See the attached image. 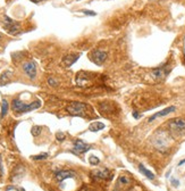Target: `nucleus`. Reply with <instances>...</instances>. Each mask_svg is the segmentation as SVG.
I'll return each instance as SVG.
<instances>
[{
  "mask_svg": "<svg viewBox=\"0 0 185 191\" xmlns=\"http://www.w3.org/2000/svg\"><path fill=\"white\" fill-rule=\"evenodd\" d=\"M12 72H9V71H7V72H5L4 74L1 75V78H0V84L2 86V84H6V83H8V82L10 81V78H12Z\"/></svg>",
  "mask_w": 185,
  "mask_h": 191,
  "instance_id": "2eb2a0df",
  "label": "nucleus"
},
{
  "mask_svg": "<svg viewBox=\"0 0 185 191\" xmlns=\"http://www.w3.org/2000/svg\"><path fill=\"white\" fill-rule=\"evenodd\" d=\"M40 106H41V101L40 100H35L32 104H25V102H23L22 100H19V99H14L12 104V108L15 113L23 114V113L32 112L34 109H38Z\"/></svg>",
  "mask_w": 185,
  "mask_h": 191,
  "instance_id": "f257e3e1",
  "label": "nucleus"
},
{
  "mask_svg": "<svg viewBox=\"0 0 185 191\" xmlns=\"http://www.w3.org/2000/svg\"><path fill=\"white\" fill-rule=\"evenodd\" d=\"M93 175L96 176V178H98V179H101V180H106V179H111V172L108 171V170H106V168H104V170H98V171H96L94 173H93Z\"/></svg>",
  "mask_w": 185,
  "mask_h": 191,
  "instance_id": "9b49d317",
  "label": "nucleus"
},
{
  "mask_svg": "<svg viewBox=\"0 0 185 191\" xmlns=\"http://www.w3.org/2000/svg\"><path fill=\"white\" fill-rule=\"evenodd\" d=\"M172 184H173L174 187H178V185H179V182H178L177 180H175V179H172Z\"/></svg>",
  "mask_w": 185,
  "mask_h": 191,
  "instance_id": "5701e85b",
  "label": "nucleus"
},
{
  "mask_svg": "<svg viewBox=\"0 0 185 191\" xmlns=\"http://www.w3.org/2000/svg\"><path fill=\"white\" fill-rule=\"evenodd\" d=\"M7 112H8V102L6 99H4V100L1 101V115H0V117L6 116Z\"/></svg>",
  "mask_w": 185,
  "mask_h": 191,
  "instance_id": "dca6fc26",
  "label": "nucleus"
},
{
  "mask_svg": "<svg viewBox=\"0 0 185 191\" xmlns=\"http://www.w3.org/2000/svg\"><path fill=\"white\" fill-rule=\"evenodd\" d=\"M175 107L174 106H170V107H167V108L162 109V110H160V112H158V113H156L154 115H152V116L149 118V122H152L153 120H156V118H158V117H162V116H166V115H168V114L173 113V112H175Z\"/></svg>",
  "mask_w": 185,
  "mask_h": 191,
  "instance_id": "1a4fd4ad",
  "label": "nucleus"
},
{
  "mask_svg": "<svg viewBox=\"0 0 185 191\" xmlns=\"http://www.w3.org/2000/svg\"><path fill=\"white\" fill-rule=\"evenodd\" d=\"M168 129L172 136L175 138L182 136L185 134V120L182 117H175L168 122Z\"/></svg>",
  "mask_w": 185,
  "mask_h": 191,
  "instance_id": "f03ea898",
  "label": "nucleus"
},
{
  "mask_svg": "<svg viewBox=\"0 0 185 191\" xmlns=\"http://www.w3.org/2000/svg\"><path fill=\"white\" fill-rule=\"evenodd\" d=\"M30 1L34 2V4H38V2H41V1H43V0H30Z\"/></svg>",
  "mask_w": 185,
  "mask_h": 191,
  "instance_id": "a878e982",
  "label": "nucleus"
},
{
  "mask_svg": "<svg viewBox=\"0 0 185 191\" xmlns=\"http://www.w3.org/2000/svg\"><path fill=\"white\" fill-rule=\"evenodd\" d=\"M138 114H139V113H136V112H134V113H133V116H134L135 118H140V115H138Z\"/></svg>",
  "mask_w": 185,
  "mask_h": 191,
  "instance_id": "393cba45",
  "label": "nucleus"
},
{
  "mask_svg": "<svg viewBox=\"0 0 185 191\" xmlns=\"http://www.w3.org/2000/svg\"><path fill=\"white\" fill-rule=\"evenodd\" d=\"M23 70L31 78H34L36 75V65L34 62H27L23 65Z\"/></svg>",
  "mask_w": 185,
  "mask_h": 191,
  "instance_id": "0eeeda50",
  "label": "nucleus"
},
{
  "mask_svg": "<svg viewBox=\"0 0 185 191\" xmlns=\"http://www.w3.org/2000/svg\"><path fill=\"white\" fill-rule=\"evenodd\" d=\"M41 130H42V128L41 126H38V125H34L33 128H32L31 130V133L33 136H38L40 133H41Z\"/></svg>",
  "mask_w": 185,
  "mask_h": 191,
  "instance_id": "f3484780",
  "label": "nucleus"
},
{
  "mask_svg": "<svg viewBox=\"0 0 185 191\" xmlns=\"http://www.w3.org/2000/svg\"><path fill=\"white\" fill-rule=\"evenodd\" d=\"M83 13H84L85 15H88V16H96V12H92V10H86V9H84V10H83Z\"/></svg>",
  "mask_w": 185,
  "mask_h": 191,
  "instance_id": "412c9836",
  "label": "nucleus"
},
{
  "mask_svg": "<svg viewBox=\"0 0 185 191\" xmlns=\"http://www.w3.org/2000/svg\"><path fill=\"white\" fill-rule=\"evenodd\" d=\"M107 57H108V55H107V52L104 50H94L91 52V55H90L91 60H92L94 64L99 65V66L102 65V64L106 62Z\"/></svg>",
  "mask_w": 185,
  "mask_h": 191,
  "instance_id": "39448f33",
  "label": "nucleus"
},
{
  "mask_svg": "<svg viewBox=\"0 0 185 191\" xmlns=\"http://www.w3.org/2000/svg\"><path fill=\"white\" fill-rule=\"evenodd\" d=\"M90 149H91V146L88 143H85L84 141L76 140L74 142L73 150L76 152V154H84V152H86L88 150H90Z\"/></svg>",
  "mask_w": 185,
  "mask_h": 191,
  "instance_id": "423d86ee",
  "label": "nucleus"
},
{
  "mask_svg": "<svg viewBox=\"0 0 185 191\" xmlns=\"http://www.w3.org/2000/svg\"><path fill=\"white\" fill-rule=\"evenodd\" d=\"M132 183V180L127 176H120L118 179V182H117V187H126V185H130Z\"/></svg>",
  "mask_w": 185,
  "mask_h": 191,
  "instance_id": "ddd939ff",
  "label": "nucleus"
},
{
  "mask_svg": "<svg viewBox=\"0 0 185 191\" xmlns=\"http://www.w3.org/2000/svg\"><path fill=\"white\" fill-rule=\"evenodd\" d=\"M66 110L73 116H84L88 110V105L84 102L73 101L66 107Z\"/></svg>",
  "mask_w": 185,
  "mask_h": 191,
  "instance_id": "7ed1b4c3",
  "label": "nucleus"
},
{
  "mask_svg": "<svg viewBox=\"0 0 185 191\" xmlns=\"http://www.w3.org/2000/svg\"><path fill=\"white\" fill-rule=\"evenodd\" d=\"M185 163V159L184 160H182V162H179V163H178V166H181V165H183V164Z\"/></svg>",
  "mask_w": 185,
  "mask_h": 191,
  "instance_id": "bb28decb",
  "label": "nucleus"
},
{
  "mask_svg": "<svg viewBox=\"0 0 185 191\" xmlns=\"http://www.w3.org/2000/svg\"><path fill=\"white\" fill-rule=\"evenodd\" d=\"M4 20H5V22H4L2 27L6 30V32H7L8 34L15 35V34H17V33H19V31H21V26H19V24L17 23V22L10 20L8 16H5Z\"/></svg>",
  "mask_w": 185,
  "mask_h": 191,
  "instance_id": "20e7f679",
  "label": "nucleus"
},
{
  "mask_svg": "<svg viewBox=\"0 0 185 191\" xmlns=\"http://www.w3.org/2000/svg\"><path fill=\"white\" fill-rule=\"evenodd\" d=\"M89 162L91 165H93V166H96V165H98V164L100 163V160H99V158L96 156H90L89 158Z\"/></svg>",
  "mask_w": 185,
  "mask_h": 191,
  "instance_id": "6ab92c4d",
  "label": "nucleus"
},
{
  "mask_svg": "<svg viewBox=\"0 0 185 191\" xmlns=\"http://www.w3.org/2000/svg\"><path fill=\"white\" fill-rule=\"evenodd\" d=\"M139 168H140V172L142 173V174H144V175L147 176L148 179H150V180H153L154 179V174L152 173L151 171H149V170H147V168L143 166L142 164H140L139 165Z\"/></svg>",
  "mask_w": 185,
  "mask_h": 191,
  "instance_id": "4468645a",
  "label": "nucleus"
},
{
  "mask_svg": "<svg viewBox=\"0 0 185 191\" xmlns=\"http://www.w3.org/2000/svg\"><path fill=\"white\" fill-rule=\"evenodd\" d=\"M104 124L101 123V122H94V123H92V124L89 126V130L91 132H98V131L104 130Z\"/></svg>",
  "mask_w": 185,
  "mask_h": 191,
  "instance_id": "f8f14e48",
  "label": "nucleus"
},
{
  "mask_svg": "<svg viewBox=\"0 0 185 191\" xmlns=\"http://www.w3.org/2000/svg\"><path fill=\"white\" fill-rule=\"evenodd\" d=\"M47 157H48V154H40V155H35V156H32L31 158L34 160H42V159H46Z\"/></svg>",
  "mask_w": 185,
  "mask_h": 191,
  "instance_id": "a211bd4d",
  "label": "nucleus"
},
{
  "mask_svg": "<svg viewBox=\"0 0 185 191\" xmlns=\"http://www.w3.org/2000/svg\"><path fill=\"white\" fill-rule=\"evenodd\" d=\"M56 138H57L58 141H64V140H65V134H64V133H62V132H58L57 136H56Z\"/></svg>",
  "mask_w": 185,
  "mask_h": 191,
  "instance_id": "aec40b11",
  "label": "nucleus"
},
{
  "mask_svg": "<svg viewBox=\"0 0 185 191\" xmlns=\"http://www.w3.org/2000/svg\"><path fill=\"white\" fill-rule=\"evenodd\" d=\"M74 176H75V173L73 171H59L56 173V179L59 182H62L64 180L70 179V178H74Z\"/></svg>",
  "mask_w": 185,
  "mask_h": 191,
  "instance_id": "9d476101",
  "label": "nucleus"
},
{
  "mask_svg": "<svg viewBox=\"0 0 185 191\" xmlns=\"http://www.w3.org/2000/svg\"><path fill=\"white\" fill-rule=\"evenodd\" d=\"M80 57L78 54H70V55H66L65 57L62 58V65L65 67H70L72 66L74 63L76 62L77 59Z\"/></svg>",
  "mask_w": 185,
  "mask_h": 191,
  "instance_id": "6e6552de",
  "label": "nucleus"
},
{
  "mask_svg": "<svg viewBox=\"0 0 185 191\" xmlns=\"http://www.w3.org/2000/svg\"><path fill=\"white\" fill-rule=\"evenodd\" d=\"M48 83H49V84H50V86H56V84H57V82L55 81L54 78H48Z\"/></svg>",
  "mask_w": 185,
  "mask_h": 191,
  "instance_id": "4be33fe9",
  "label": "nucleus"
},
{
  "mask_svg": "<svg viewBox=\"0 0 185 191\" xmlns=\"http://www.w3.org/2000/svg\"><path fill=\"white\" fill-rule=\"evenodd\" d=\"M2 175V164H1V158H0V176Z\"/></svg>",
  "mask_w": 185,
  "mask_h": 191,
  "instance_id": "b1692460",
  "label": "nucleus"
}]
</instances>
